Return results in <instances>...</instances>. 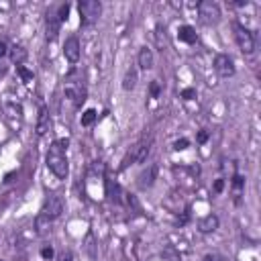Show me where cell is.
<instances>
[{"label": "cell", "instance_id": "6da1fadb", "mask_svg": "<svg viewBox=\"0 0 261 261\" xmlns=\"http://www.w3.org/2000/svg\"><path fill=\"white\" fill-rule=\"evenodd\" d=\"M67 139H61V141H55L51 143L49 151H47V167L49 171L59 177V179H65L67 173H69V165H67Z\"/></svg>", "mask_w": 261, "mask_h": 261}, {"label": "cell", "instance_id": "7a4b0ae2", "mask_svg": "<svg viewBox=\"0 0 261 261\" xmlns=\"http://www.w3.org/2000/svg\"><path fill=\"white\" fill-rule=\"evenodd\" d=\"M77 12H80L82 24L88 27V24H92V22L98 20V16L102 12V4H100V0H82L77 4Z\"/></svg>", "mask_w": 261, "mask_h": 261}, {"label": "cell", "instance_id": "3957f363", "mask_svg": "<svg viewBox=\"0 0 261 261\" xmlns=\"http://www.w3.org/2000/svg\"><path fill=\"white\" fill-rule=\"evenodd\" d=\"M198 16H200V22L202 24H216L220 20V6L214 2V0H202L198 2Z\"/></svg>", "mask_w": 261, "mask_h": 261}, {"label": "cell", "instance_id": "277c9868", "mask_svg": "<svg viewBox=\"0 0 261 261\" xmlns=\"http://www.w3.org/2000/svg\"><path fill=\"white\" fill-rule=\"evenodd\" d=\"M234 39H237L239 49H241L245 55H251V53L255 51V47H257L255 35H253L249 29H245L243 24H237V27H234Z\"/></svg>", "mask_w": 261, "mask_h": 261}, {"label": "cell", "instance_id": "5b68a950", "mask_svg": "<svg viewBox=\"0 0 261 261\" xmlns=\"http://www.w3.org/2000/svg\"><path fill=\"white\" fill-rule=\"evenodd\" d=\"M63 208H65L63 198H61L59 194H51V196H47V198H45L41 212H43L45 216H49L51 220H55V218H59V216L63 214Z\"/></svg>", "mask_w": 261, "mask_h": 261}, {"label": "cell", "instance_id": "8992f818", "mask_svg": "<svg viewBox=\"0 0 261 261\" xmlns=\"http://www.w3.org/2000/svg\"><path fill=\"white\" fill-rule=\"evenodd\" d=\"M214 71L220 75V77H230V75H234V61H232V57L230 55H226V53H218L216 57H214Z\"/></svg>", "mask_w": 261, "mask_h": 261}, {"label": "cell", "instance_id": "52a82bcc", "mask_svg": "<svg viewBox=\"0 0 261 261\" xmlns=\"http://www.w3.org/2000/svg\"><path fill=\"white\" fill-rule=\"evenodd\" d=\"M59 27H61V20L57 16V10L49 8L47 14H45V37H47V41H55L59 37Z\"/></svg>", "mask_w": 261, "mask_h": 261}, {"label": "cell", "instance_id": "ba28073f", "mask_svg": "<svg viewBox=\"0 0 261 261\" xmlns=\"http://www.w3.org/2000/svg\"><path fill=\"white\" fill-rule=\"evenodd\" d=\"M80 55H82L80 39H77V37H67L65 43H63V57H65L69 63H77Z\"/></svg>", "mask_w": 261, "mask_h": 261}, {"label": "cell", "instance_id": "9c48e42d", "mask_svg": "<svg viewBox=\"0 0 261 261\" xmlns=\"http://www.w3.org/2000/svg\"><path fill=\"white\" fill-rule=\"evenodd\" d=\"M155 179H157V165L151 163V165H147V167L137 175V186H139L141 190H147V188H151V186L155 184Z\"/></svg>", "mask_w": 261, "mask_h": 261}, {"label": "cell", "instance_id": "30bf717a", "mask_svg": "<svg viewBox=\"0 0 261 261\" xmlns=\"http://www.w3.org/2000/svg\"><path fill=\"white\" fill-rule=\"evenodd\" d=\"M65 96L77 106V104H82V102L86 100V90H84L77 82H67V84H65Z\"/></svg>", "mask_w": 261, "mask_h": 261}, {"label": "cell", "instance_id": "8fae6325", "mask_svg": "<svg viewBox=\"0 0 261 261\" xmlns=\"http://www.w3.org/2000/svg\"><path fill=\"white\" fill-rule=\"evenodd\" d=\"M151 153V141H141L139 145L133 147V153H130V161L133 163H145L147 157Z\"/></svg>", "mask_w": 261, "mask_h": 261}, {"label": "cell", "instance_id": "7c38bea8", "mask_svg": "<svg viewBox=\"0 0 261 261\" xmlns=\"http://www.w3.org/2000/svg\"><path fill=\"white\" fill-rule=\"evenodd\" d=\"M218 226H220V218H218L216 214H206V216H202V218L198 220V230H200L202 234H210V232H214Z\"/></svg>", "mask_w": 261, "mask_h": 261}, {"label": "cell", "instance_id": "4fadbf2b", "mask_svg": "<svg viewBox=\"0 0 261 261\" xmlns=\"http://www.w3.org/2000/svg\"><path fill=\"white\" fill-rule=\"evenodd\" d=\"M49 128H51V116H49V110H47L45 106H41L39 116H37V135L43 137Z\"/></svg>", "mask_w": 261, "mask_h": 261}, {"label": "cell", "instance_id": "5bb4252c", "mask_svg": "<svg viewBox=\"0 0 261 261\" xmlns=\"http://www.w3.org/2000/svg\"><path fill=\"white\" fill-rule=\"evenodd\" d=\"M137 61H139V67L141 69H151L153 63H155V57H153V51L149 47H141L139 49V55H137Z\"/></svg>", "mask_w": 261, "mask_h": 261}, {"label": "cell", "instance_id": "9a60e30c", "mask_svg": "<svg viewBox=\"0 0 261 261\" xmlns=\"http://www.w3.org/2000/svg\"><path fill=\"white\" fill-rule=\"evenodd\" d=\"M177 39H179V41H184V43H188V45L196 43V41H198L196 29H194V27H190V24H181V27L177 29Z\"/></svg>", "mask_w": 261, "mask_h": 261}, {"label": "cell", "instance_id": "2e32d148", "mask_svg": "<svg viewBox=\"0 0 261 261\" xmlns=\"http://www.w3.org/2000/svg\"><path fill=\"white\" fill-rule=\"evenodd\" d=\"M137 82H139L137 69H135V67H128L126 73H124V77H122V90H124V92L135 90V88H137Z\"/></svg>", "mask_w": 261, "mask_h": 261}, {"label": "cell", "instance_id": "e0dca14e", "mask_svg": "<svg viewBox=\"0 0 261 261\" xmlns=\"http://www.w3.org/2000/svg\"><path fill=\"white\" fill-rule=\"evenodd\" d=\"M8 53H10V59L16 63V65H22V61L27 59V49L22 47V45H14V47H10L8 49Z\"/></svg>", "mask_w": 261, "mask_h": 261}, {"label": "cell", "instance_id": "ac0fdd59", "mask_svg": "<svg viewBox=\"0 0 261 261\" xmlns=\"http://www.w3.org/2000/svg\"><path fill=\"white\" fill-rule=\"evenodd\" d=\"M49 226H51V218H49V216H45L43 212H39V214H37V218H35V230H37L39 234H43Z\"/></svg>", "mask_w": 261, "mask_h": 261}, {"label": "cell", "instance_id": "d6986e66", "mask_svg": "<svg viewBox=\"0 0 261 261\" xmlns=\"http://www.w3.org/2000/svg\"><path fill=\"white\" fill-rule=\"evenodd\" d=\"M96 118H98V114H96V110H94V108H88V110H86V112L82 114V118H80V122H82V126H92Z\"/></svg>", "mask_w": 261, "mask_h": 261}, {"label": "cell", "instance_id": "ffe728a7", "mask_svg": "<svg viewBox=\"0 0 261 261\" xmlns=\"http://www.w3.org/2000/svg\"><path fill=\"white\" fill-rule=\"evenodd\" d=\"M243 186H245V177H243L241 173H234V177H232V190H234L237 198L241 196V192H243Z\"/></svg>", "mask_w": 261, "mask_h": 261}, {"label": "cell", "instance_id": "44dd1931", "mask_svg": "<svg viewBox=\"0 0 261 261\" xmlns=\"http://www.w3.org/2000/svg\"><path fill=\"white\" fill-rule=\"evenodd\" d=\"M16 73L22 77V82H33V73L24 65H16Z\"/></svg>", "mask_w": 261, "mask_h": 261}, {"label": "cell", "instance_id": "7402d4cb", "mask_svg": "<svg viewBox=\"0 0 261 261\" xmlns=\"http://www.w3.org/2000/svg\"><path fill=\"white\" fill-rule=\"evenodd\" d=\"M57 16H59L61 22L67 20V18H69V4H61V6L57 8Z\"/></svg>", "mask_w": 261, "mask_h": 261}, {"label": "cell", "instance_id": "603a6c76", "mask_svg": "<svg viewBox=\"0 0 261 261\" xmlns=\"http://www.w3.org/2000/svg\"><path fill=\"white\" fill-rule=\"evenodd\" d=\"M149 90H151V96H153V98H159V94H161V82H159V80H153Z\"/></svg>", "mask_w": 261, "mask_h": 261}, {"label": "cell", "instance_id": "cb8c5ba5", "mask_svg": "<svg viewBox=\"0 0 261 261\" xmlns=\"http://www.w3.org/2000/svg\"><path fill=\"white\" fill-rule=\"evenodd\" d=\"M57 261H73V253L69 249H63L57 253Z\"/></svg>", "mask_w": 261, "mask_h": 261}, {"label": "cell", "instance_id": "d4e9b609", "mask_svg": "<svg viewBox=\"0 0 261 261\" xmlns=\"http://www.w3.org/2000/svg\"><path fill=\"white\" fill-rule=\"evenodd\" d=\"M188 145H190L188 139H177V141L173 143V149H175V151H184V149H188Z\"/></svg>", "mask_w": 261, "mask_h": 261}, {"label": "cell", "instance_id": "484cf974", "mask_svg": "<svg viewBox=\"0 0 261 261\" xmlns=\"http://www.w3.org/2000/svg\"><path fill=\"white\" fill-rule=\"evenodd\" d=\"M181 98H184V100H194V98H196V90H194V88L181 90Z\"/></svg>", "mask_w": 261, "mask_h": 261}, {"label": "cell", "instance_id": "4316f807", "mask_svg": "<svg viewBox=\"0 0 261 261\" xmlns=\"http://www.w3.org/2000/svg\"><path fill=\"white\" fill-rule=\"evenodd\" d=\"M41 257H43V259H51V257H53V247H51V245H43Z\"/></svg>", "mask_w": 261, "mask_h": 261}, {"label": "cell", "instance_id": "83f0119b", "mask_svg": "<svg viewBox=\"0 0 261 261\" xmlns=\"http://www.w3.org/2000/svg\"><path fill=\"white\" fill-rule=\"evenodd\" d=\"M222 188H224V179H222V177H218V179L214 181V192H216V194H220V192H222Z\"/></svg>", "mask_w": 261, "mask_h": 261}, {"label": "cell", "instance_id": "f1b7e54d", "mask_svg": "<svg viewBox=\"0 0 261 261\" xmlns=\"http://www.w3.org/2000/svg\"><path fill=\"white\" fill-rule=\"evenodd\" d=\"M196 141H198L200 145H202V143H206V141H208V130H200V133H198V139H196Z\"/></svg>", "mask_w": 261, "mask_h": 261}, {"label": "cell", "instance_id": "f546056e", "mask_svg": "<svg viewBox=\"0 0 261 261\" xmlns=\"http://www.w3.org/2000/svg\"><path fill=\"white\" fill-rule=\"evenodd\" d=\"M4 55H8V45L4 39H0V57H4Z\"/></svg>", "mask_w": 261, "mask_h": 261}, {"label": "cell", "instance_id": "4dcf8cb0", "mask_svg": "<svg viewBox=\"0 0 261 261\" xmlns=\"http://www.w3.org/2000/svg\"><path fill=\"white\" fill-rule=\"evenodd\" d=\"M202 261H214V257H210V255H206V257H204Z\"/></svg>", "mask_w": 261, "mask_h": 261}, {"label": "cell", "instance_id": "1f68e13d", "mask_svg": "<svg viewBox=\"0 0 261 261\" xmlns=\"http://www.w3.org/2000/svg\"><path fill=\"white\" fill-rule=\"evenodd\" d=\"M0 261H2V259H0Z\"/></svg>", "mask_w": 261, "mask_h": 261}]
</instances>
